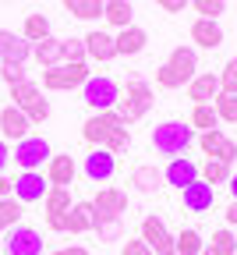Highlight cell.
Here are the masks:
<instances>
[{"mask_svg":"<svg viewBox=\"0 0 237 255\" xmlns=\"http://www.w3.org/2000/svg\"><path fill=\"white\" fill-rule=\"evenodd\" d=\"M14 163L21 167V170H39V167H46V159L53 156V149H50V142L46 138H39V135H28V138H21V142H14Z\"/></svg>","mask_w":237,"mask_h":255,"instance_id":"cell-7","label":"cell"},{"mask_svg":"<svg viewBox=\"0 0 237 255\" xmlns=\"http://www.w3.org/2000/svg\"><path fill=\"white\" fill-rule=\"evenodd\" d=\"M198 135L191 131V124H184V121H163V124H156V131H152V145L163 156H184V149Z\"/></svg>","mask_w":237,"mask_h":255,"instance_id":"cell-3","label":"cell"},{"mask_svg":"<svg viewBox=\"0 0 237 255\" xmlns=\"http://www.w3.org/2000/svg\"><path fill=\"white\" fill-rule=\"evenodd\" d=\"M82 43H85V57H89V60H96V64H107V60H114V57H117V43H114L110 32H103V28L89 32Z\"/></svg>","mask_w":237,"mask_h":255,"instance_id":"cell-18","label":"cell"},{"mask_svg":"<svg viewBox=\"0 0 237 255\" xmlns=\"http://www.w3.org/2000/svg\"><path fill=\"white\" fill-rule=\"evenodd\" d=\"M156 4H159V0H156Z\"/></svg>","mask_w":237,"mask_h":255,"instance_id":"cell-53","label":"cell"},{"mask_svg":"<svg viewBox=\"0 0 237 255\" xmlns=\"http://www.w3.org/2000/svg\"><path fill=\"white\" fill-rule=\"evenodd\" d=\"M92 231V202H75L64 213V234H89Z\"/></svg>","mask_w":237,"mask_h":255,"instance_id":"cell-25","label":"cell"},{"mask_svg":"<svg viewBox=\"0 0 237 255\" xmlns=\"http://www.w3.org/2000/svg\"><path fill=\"white\" fill-rule=\"evenodd\" d=\"M138 238L149 245L152 255H177V248H174V234L166 231V223H163L159 216H145V220H142Z\"/></svg>","mask_w":237,"mask_h":255,"instance_id":"cell-8","label":"cell"},{"mask_svg":"<svg viewBox=\"0 0 237 255\" xmlns=\"http://www.w3.org/2000/svg\"><path fill=\"white\" fill-rule=\"evenodd\" d=\"M32 57V43H25L18 32L0 28V60H11V64H25Z\"/></svg>","mask_w":237,"mask_h":255,"instance_id":"cell-23","label":"cell"},{"mask_svg":"<svg viewBox=\"0 0 237 255\" xmlns=\"http://www.w3.org/2000/svg\"><path fill=\"white\" fill-rule=\"evenodd\" d=\"M64 11L78 18V21H96V18H103V0H60Z\"/></svg>","mask_w":237,"mask_h":255,"instance_id":"cell-30","label":"cell"},{"mask_svg":"<svg viewBox=\"0 0 237 255\" xmlns=\"http://www.w3.org/2000/svg\"><path fill=\"white\" fill-rule=\"evenodd\" d=\"M191 7L198 11V18H213V21H220V14L227 11V0H191Z\"/></svg>","mask_w":237,"mask_h":255,"instance_id":"cell-39","label":"cell"},{"mask_svg":"<svg viewBox=\"0 0 237 255\" xmlns=\"http://www.w3.org/2000/svg\"><path fill=\"white\" fill-rule=\"evenodd\" d=\"M50 255H89V248H82V245H67V248H57V252H50Z\"/></svg>","mask_w":237,"mask_h":255,"instance_id":"cell-45","label":"cell"},{"mask_svg":"<svg viewBox=\"0 0 237 255\" xmlns=\"http://www.w3.org/2000/svg\"><path fill=\"white\" fill-rule=\"evenodd\" d=\"M7 159H11V145H7L4 138H0V174L7 170Z\"/></svg>","mask_w":237,"mask_h":255,"instance_id":"cell-46","label":"cell"},{"mask_svg":"<svg viewBox=\"0 0 237 255\" xmlns=\"http://www.w3.org/2000/svg\"><path fill=\"white\" fill-rule=\"evenodd\" d=\"M32 57L43 64V71H46V68H57V64H64V39H57L53 32H50L46 39L32 43Z\"/></svg>","mask_w":237,"mask_h":255,"instance_id":"cell-24","label":"cell"},{"mask_svg":"<svg viewBox=\"0 0 237 255\" xmlns=\"http://www.w3.org/2000/svg\"><path fill=\"white\" fill-rule=\"evenodd\" d=\"M0 255H4V238H0Z\"/></svg>","mask_w":237,"mask_h":255,"instance_id":"cell-50","label":"cell"},{"mask_svg":"<svg viewBox=\"0 0 237 255\" xmlns=\"http://www.w3.org/2000/svg\"><path fill=\"white\" fill-rule=\"evenodd\" d=\"M28 135H32V121L14 103H7L4 110H0V138H4V142H21Z\"/></svg>","mask_w":237,"mask_h":255,"instance_id":"cell-14","label":"cell"},{"mask_svg":"<svg viewBox=\"0 0 237 255\" xmlns=\"http://www.w3.org/2000/svg\"><path fill=\"white\" fill-rule=\"evenodd\" d=\"M89 57H85V43L82 39H64V64H85Z\"/></svg>","mask_w":237,"mask_h":255,"instance_id":"cell-41","label":"cell"},{"mask_svg":"<svg viewBox=\"0 0 237 255\" xmlns=\"http://www.w3.org/2000/svg\"><path fill=\"white\" fill-rule=\"evenodd\" d=\"M213 110H216L220 121L237 124V96H234V92H220L216 100H213Z\"/></svg>","mask_w":237,"mask_h":255,"instance_id":"cell-36","label":"cell"},{"mask_svg":"<svg viewBox=\"0 0 237 255\" xmlns=\"http://www.w3.org/2000/svg\"><path fill=\"white\" fill-rule=\"evenodd\" d=\"M92 231H96V238L99 241H120L124 238V220L120 216H96L92 213Z\"/></svg>","mask_w":237,"mask_h":255,"instance_id":"cell-29","label":"cell"},{"mask_svg":"<svg viewBox=\"0 0 237 255\" xmlns=\"http://www.w3.org/2000/svg\"><path fill=\"white\" fill-rule=\"evenodd\" d=\"M195 142H198V149L206 152L209 159H223V163H234V159H237V142L230 135H223L220 128H216V131H202Z\"/></svg>","mask_w":237,"mask_h":255,"instance_id":"cell-12","label":"cell"},{"mask_svg":"<svg viewBox=\"0 0 237 255\" xmlns=\"http://www.w3.org/2000/svg\"><path fill=\"white\" fill-rule=\"evenodd\" d=\"M4 4H11V0H4Z\"/></svg>","mask_w":237,"mask_h":255,"instance_id":"cell-51","label":"cell"},{"mask_svg":"<svg viewBox=\"0 0 237 255\" xmlns=\"http://www.w3.org/2000/svg\"><path fill=\"white\" fill-rule=\"evenodd\" d=\"M92 213L96 216H124L127 213V191H120V188H99L92 195Z\"/></svg>","mask_w":237,"mask_h":255,"instance_id":"cell-16","label":"cell"},{"mask_svg":"<svg viewBox=\"0 0 237 255\" xmlns=\"http://www.w3.org/2000/svg\"><path fill=\"white\" fill-rule=\"evenodd\" d=\"M127 145H131V131H127V124H117L114 131L107 135V142L99 145V149H107V152L120 156V152H127Z\"/></svg>","mask_w":237,"mask_h":255,"instance_id":"cell-37","label":"cell"},{"mask_svg":"<svg viewBox=\"0 0 237 255\" xmlns=\"http://www.w3.org/2000/svg\"><path fill=\"white\" fill-rule=\"evenodd\" d=\"M174 248H177V255H202L206 252V241H202V234L198 231H181L177 238H174Z\"/></svg>","mask_w":237,"mask_h":255,"instance_id":"cell-34","label":"cell"},{"mask_svg":"<svg viewBox=\"0 0 237 255\" xmlns=\"http://www.w3.org/2000/svg\"><path fill=\"white\" fill-rule=\"evenodd\" d=\"M191 43L202 46V50L223 46V28H220V21H213V18H195V21H191Z\"/></svg>","mask_w":237,"mask_h":255,"instance_id":"cell-21","label":"cell"},{"mask_svg":"<svg viewBox=\"0 0 237 255\" xmlns=\"http://www.w3.org/2000/svg\"><path fill=\"white\" fill-rule=\"evenodd\" d=\"M82 170H85V177L96 181V184H99V181H110V177L117 174V156L107 152V149H92V152L85 156Z\"/></svg>","mask_w":237,"mask_h":255,"instance_id":"cell-15","label":"cell"},{"mask_svg":"<svg viewBox=\"0 0 237 255\" xmlns=\"http://www.w3.org/2000/svg\"><path fill=\"white\" fill-rule=\"evenodd\" d=\"M114 43H117V57H138L149 46V32L138 28V25H127L114 36Z\"/></svg>","mask_w":237,"mask_h":255,"instance_id":"cell-22","label":"cell"},{"mask_svg":"<svg viewBox=\"0 0 237 255\" xmlns=\"http://www.w3.org/2000/svg\"><path fill=\"white\" fill-rule=\"evenodd\" d=\"M131 188L142 191V195H152V191L163 188V170H156V167H149V163L134 167V170H131Z\"/></svg>","mask_w":237,"mask_h":255,"instance_id":"cell-26","label":"cell"},{"mask_svg":"<svg viewBox=\"0 0 237 255\" xmlns=\"http://www.w3.org/2000/svg\"><path fill=\"white\" fill-rule=\"evenodd\" d=\"M206 252H209V255H237V238H234L230 231H216L213 241L206 245Z\"/></svg>","mask_w":237,"mask_h":255,"instance_id":"cell-38","label":"cell"},{"mask_svg":"<svg viewBox=\"0 0 237 255\" xmlns=\"http://www.w3.org/2000/svg\"><path fill=\"white\" fill-rule=\"evenodd\" d=\"M188 100L198 107V103H213L216 96H220V75H213V71H202V75H195L188 85Z\"/></svg>","mask_w":237,"mask_h":255,"instance_id":"cell-19","label":"cell"},{"mask_svg":"<svg viewBox=\"0 0 237 255\" xmlns=\"http://www.w3.org/2000/svg\"><path fill=\"white\" fill-rule=\"evenodd\" d=\"M163 181L184 191L191 181H198V163H195V159H188V156H174V159H170V167L163 170Z\"/></svg>","mask_w":237,"mask_h":255,"instance_id":"cell-20","label":"cell"},{"mask_svg":"<svg viewBox=\"0 0 237 255\" xmlns=\"http://www.w3.org/2000/svg\"><path fill=\"white\" fill-rule=\"evenodd\" d=\"M227 184H230V195H234V202H237V174H230V181H227Z\"/></svg>","mask_w":237,"mask_h":255,"instance_id":"cell-49","label":"cell"},{"mask_svg":"<svg viewBox=\"0 0 237 255\" xmlns=\"http://www.w3.org/2000/svg\"><path fill=\"white\" fill-rule=\"evenodd\" d=\"M103 18L120 32V28H127V25H134L131 18H134V7H131V0H103Z\"/></svg>","mask_w":237,"mask_h":255,"instance_id":"cell-27","label":"cell"},{"mask_svg":"<svg viewBox=\"0 0 237 255\" xmlns=\"http://www.w3.org/2000/svg\"><path fill=\"white\" fill-rule=\"evenodd\" d=\"M117 124H124V121L117 117V110H99V114H92V117L82 124V138H85L89 145H96V149H99Z\"/></svg>","mask_w":237,"mask_h":255,"instance_id":"cell-13","label":"cell"},{"mask_svg":"<svg viewBox=\"0 0 237 255\" xmlns=\"http://www.w3.org/2000/svg\"><path fill=\"white\" fill-rule=\"evenodd\" d=\"M0 78H4V82L14 89V85L28 82V71H25V64H11V60H4V64H0Z\"/></svg>","mask_w":237,"mask_h":255,"instance_id":"cell-40","label":"cell"},{"mask_svg":"<svg viewBox=\"0 0 237 255\" xmlns=\"http://www.w3.org/2000/svg\"><path fill=\"white\" fill-rule=\"evenodd\" d=\"M198 177L206 184H227L230 181V163H223V159H206V167H198Z\"/></svg>","mask_w":237,"mask_h":255,"instance_id":"cell-33","label":"cell"},{"mask_svg":"<svg viewBox=\"0 0 237 255\" xmlns=\"http://www.w3.org/2000/svg\"><path fill=\"white\" fill-rule=\"evenodd\" d=\"M21 213H25V206H21L14 195H11V199H0V231H11V227H18Z\"/></svg>","mask_w":237,"mask_h":255,"instance_id":"cell-35","label":"cell"},{"mask_svg":"<svg viewBox=\"0 0 237 255\" xmlns=\"http://www.w3.org/2000/svg\"><path fill=\"white\" fill-rule=\"evenodd\" d=\"M188 124H191V131H216V124H220V117H216V110H213V103H198V107H191V117H188Z\"/></svg>","mask_w":237,"mask_h":255,"instance_id":"cell-31","label":"cell"},{"mask_svg":"<svg viewBox=\"0 0 237 255\" xmlns=\"http://www.w3.org/2000/svg\"><path fill=\"white\" fill-rule=\"evenodd\" d=\"M181 195H184V209H188V213H209L213 202H216V188L198 177V181H191V184L181 191Z\"/></svg>","mask_w":237,"mask_h":255,"instance_id":"cell-17","label":"cell"},{"mask_svg":"<svg viewBox=\"0 0 237 255\" xmlns=\"http://www.w3.org/2000/svg\"><path fill=\"white\" fill-rule=\"evenodd\" d=\"M152 103H156V92H152V85L138 75V71H131L127 75V82H124V89H120V100H117V117L124 121V124H134L138 117H145L149 110H152Z\"/></svg>","mask_w":237,"mask_h":255,"instance_id":"cell-1","label":"cell"},{"mask_svg":"<svg viewBox=\"0 0 237 255\" xmlns=\"http://www.w3.org/2000/svg\"><path fill=\"white\" fill-rule=\"evenodd\" d=\"M195 75H198V53H195V46H174L170 57L156 68V85L159 89H184Z\"/></svg>","mask_w":237,"mask_h":255,"instance_id":"cell-2","label":"cell"},{"mask_svg":"<svg viewBox=\"0 0 237 255\" xmlns=\"http://www.w3.org/2000/svg\"><path fill=\"white\" fill-rule=\"evenodd\" d=\"M46 191H50V184H46V177H43L39 170H21V174L14 177V191H11V195H14L21 206H32V202H43Z\"/></svg>","mask_w":237,"mask_h":255,"instance_id":"cell-11","label":"cell"},{"mask_svg":"<svg viewBox=\"0 0 237 255\" xmlns=\"http://www.w3.org/2000/svg\"><path fill=\"white\" fill-rule=\"evenodd\" d=\"M11 191H14V181L0 174V199H11Z\"/></svg>","mask_w":237,"mask_h":255,"instance_id":"cell-47","label":"cell"},{"mask_svg":"<svg viewBox=\"0 0 237 255\" xmlns=\"http://www.w3.org/2000/svg\"><path fill=\"white\" fill-rule=\"evenodd\" d=\"M188 4H191V0H159V7H163L166 14H181Z\"/></svg>","mask_w":237,"mask_h":255,"instance_id":"cell-44","label":"cell"},{"mask_svg":"<svg viewBox=\"0 0 237 255\" xmlns=\"http://www.w3.org/2000/svg\"><path fill=\"white\" fill-rule=\"evenodd\" d=\"M43 206H46V216H64L67 209L75 206L71 202V188H50L46 199H43Z\"/></svg>","mask_w":237,"mask_h":255,"instance_id":"cell-32","label":"cell"},{"mask_svg":"<svg viewBox=\"0 0 237 255\" xmlns=\"http://www.w3.org/2000/svg\"><path fill=\"white\" fill-rule=\"evenodd\" d=\"M43 177L50 188H71L75 177H78V163H75V156L71 152H53L46 159V167H43Z\"/></svg>","mask_w":237,"mask_h":255,"instance_id":"cell-9","label":"cell"},{"mask_svg":"<svg viewBox=\"0 0 237 255\" xmlns=\"http://www.w3.org/2000/svg\"><path fill=\"white\" fill-rule=\"evenodd\" d=\"M4 252L7 255H43V234L36 227H11L4 238Z\"/></svg>","mask_w":237,"mask_h":255,"instance_id":"cell-10","label":"cell"},{"mask_svg":"<svg viewBox=\"0 0 237 255\" xmlns=\"http://www.w3.org/2000/svg\"><path fill=\"white\" fill-rule=\"evenodd\" d=\"M11 100H14V107H18L32 124H43V121L50 117V103H46V96H43V89H39L36 82L14 85V89H11Z\"/></svg>","mask_w":237,"mask_h":255,"instance_id":"cell-5","label":"cell"},{"mask_svg":"<svg viewBox=\"0 0 237 255\" xmlns=\"http://www.w3.org/2000/svg\"><path fill=\"white\" fill-rule=\"evenodd\" d=\"M120 255H152V252H149V245L142 238H127L124 248H120Z\"/></svg>","mask_w":237,"mask_h":255,"instance_id":"cell-43","label":"cell"},{"mask_svg":"<svg viewBox=\"0 0 237 255\" xmlns=\"http://www.w3.org/2000/svg\"><path fill=\"white\" fill-rule=\"evenodd\" d=\"M202 255H209V252H202Z\"/></svg>","mask_w":237,"mask_h":255,"instance_id":"cell-52","label":"cell"},{"mask_svg":"<svg viewBox=\"0 0 237 255\" xmlns=\"http://www.w3.org/2000/svg\"><path fill=\"white\" fill-rule=\"evenodd\" d=\"M223 216H227V223H230V227H237V202H230Z\"/></svg>","mask_w":237,"mask_h":255,"instance_id":"cell-48","label":"cell"},{"mask_svg":"<svg viewBox=\"0 0 237 255\" xmlns=\"http://www.w3.org/2000/svg\"><path fill=\"white\" fill-rule=\"evenodd\" d=\"M220 92H234L237 96V57L223 64V71H220Z\"/></svg>","mask_w":237,"mask_h":255,"instance_id":"cell-42","label":"cell"},{"mask_svg":"<svg viewBox=\"0 0 237 255\" xmlns=\"http://www.w3.org/2000/svg\"><path fill=\"white\" fill-rule=\"evenodd\" d=\"M82 100H85V107H92V114L114 110L120 100V85L107 75H89V82L82 85Z\"/></svg>","mask_w":237,"mask_h":255,"instance_id":"cell-4","label":"cell"},{"mask_svg":"<svg viewBox=\"0 0 237 255\" xmlns=\"http://www.w3.org/2000/svg\"><path fill=\"white\" fill-rule=\"evenodd\" d=\"M89 82V64H57V68L43 71V89L46 92H67L82 89Z\"/></svg>","mask_w":237,"mask_h":255,"instance_id":"cell-6","label":"cell"},{"mask_svg":"<svg viewBox=\"0 0 237 255\" xmlns=\"http://www.w3.org/2000/svg\"><path fill=\"white\" fill-rule=\"evenodd\" d=\"M18 36H21L25 43H39V39H46V36H50V18H46L43 11L25 14V25H21Z\"/></svg>","mask_w":237,"mask_h":255,"instance_id":"cell-28","label":"cell"}]
</instances>
